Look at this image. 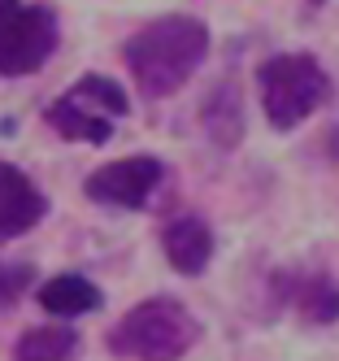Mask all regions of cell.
<instances>
[{
	"mask_svg": "<svg viewBox=\"0 0 339 361\" xmlns=\"http://www.w3.org/2000/svg\"><path fill=\"white\" fill-rule=\"evenodd\" d=\"M209 57V27L192 13L152 18L144 31L122 44V61L135 79V92L148 100H166L183 92Z\"/></svg>",
	"mask_w": 339,
	"mask_h": 361,
	"instance_id": "cell-1",
	"label": "cell"
},
{
	"mask_svg": "<svg viewBox=\"0 0 339 361\" xmlns=\"http://www.w3.org/2000/svg\"><path fill=\"white\" fill-rule=\"evenodd\" d=\"M104 344L122 361H183L200 344V322L178 296H148L113 322Z\"/></svg>",
	"mask_w": 339,
	"mask_h": 361,
	"instance_id": "cell-2",
	"label": "cell"
},
{
	"mask_svg": "<svg viewBox=\"0 0 339 361\" xmlns=\"http://www.w3.org/2000/svg\"><path fill=\"white\" fill-rule=\"evenodd\" d=\"M257 100L270 131L287 135L331 100V74L313 53H274L257 66Z\"/></svg>",
	"mask_w": 339,
	"mask_h": 361,
	"instance_id": "cell-3",
	"label": "cell"
},
{
	"mask_svg": "<svg viewBox=\"0 0 339 361\" xmlns=\"http://www.w3.org/2000/svg\"><path fill=\"white\" fill-rule=\"evenodd\" d=\"M61 48V22L48 5L0 0V79L39 74Z\"/></svg>",
	"mask_w": 339,
	"mask_h": 361,
	"instance_id": "cell-4",
	"label": "cell"
},
{
	"mask_svg": "<svg viewBox=\"0 0 339 361\" xmlns=\"http://www.w3.org/2000/svg\"><path fill=\"white\" fill-rule=\"evenodd\" d=\"M161 183H166V161L140 152V157H118L92 170L83 178V196L92 204H104V209H148V200Z\"/></svg>",
	"mask_w": 339,
	"mask_h": 361,
	"instance_id": "cell-5",
	"label": "cell"
},
{
	"mask_svg": "<svg viewBox=\"0 0 339 361\" xmlns=\"http://www.w3.org/2000/svg\"><path fill=\"white\" fill-rule=\"evenodd\" d=\"M48 214V196L22 166L0 161V244L35 231Z\"/></svg>",
	"mask_w": 339,
	"mask_h": 361,
	"instance_id": "cell-6",
	"label": "cell"
},
{
	"mask_svg": "<svg viewBox=\"0 0 339 361\" xmlns=\"http://www.w3.org/2000/svg\"><path fill=\"white\" fill-rule=\"evenodd\" d=\"M161 248H166V262H170L178 274L196 279V274L209 270V262H214L218 240H214V226H209L204 218L178 214V218L161 231Z\"/></svg>",
	"mask_w": 339,
	"mask_h": 361,
	"instance_id": "cell-7",
	"label": "cell"
},
{
	"mask_svg": "<svg viewBox=\"0 0 339 361\" xmlns=\"http://www.w3.org/2000/svg\"><path fill=\"white\" fill-rule=\"evenodd\" d=\"M283 296L296 314L313 326L339 322V283L326 270H309V274H287L283 279Z\"/></svg>",
	"mask_w": 339,
	"mask_h": 361,
	"instance_id": "cell-8",
	"label": "cell"
},
{
	"mask_svg": "<svg viewBox=\"0 0 339 361\" xmlns=\"http://www.w3.org/2000/svg\"><path fill=\"white\" fill-rule=\"evenodd\" d=\"M39 305L48 309L52 318L70 322V318H83V314H92V309H100L104 305V292L96 288L87 274L66 270V274H52L44 288H39Z\"/></svg>",
	"mask_w": 339,
	"mask_h": 361,
	"instance_id": "cell-9",
	"label": "cell"
},
{
	"mask_svg": "<svg viewBox=\"0 0 339 361\" xmlns=\"http://www.w3.org/2000/svg\"><path fill=\"white\" fill-rule=\"evenodd\" d=\"M44 122H48L61 140H74V144H96V148H100V144L113 140V122L100 118V114H92V109H83V105H74L66 92L44 105Z\"/></svg>",
	"mask_w": 339,
	"mask_h": 361,
	"instance_id": "cell-10",
	"label": "cell"
},
{
	"mask_svg": "<svg viewBox=\"0 0 339 361\" xmlns=\"http://www.w3.org/2000/svg\"><path fill=\"white\" fill-rule=\"evenodd\" d=\"M200 122L204 131L214 135L218 148H235L244 140V105H240V83L235 79H222L214 92H209L204 109H200Z\"/></svg>",
	"mask_w": 339,
	"mask_h": 361,
	"instance_id": "cell-11",
	"label": "cell"
},
{
	"mask_svg": "<svg viewBox=\"0 0 339 361\" xmlns=\"http://www.w3.org/2000/svg\"><path fill=\"white\" fill-rule=\"evenodd\" d=\"M83 340H78L74 326H31L18 335L13 344V361H74Z\"/></svg>",
	"mask_w": 339,
	"mask_h": 361,
	"instance_id": "cell-12",
	"label": "cell"
},
{
	"mask_svg": "<svg viewBox=\"0 0 339 361\" xmlns=\"http://www.w3.org/2000/svg\"><path fill=\"white\" fill-rule=\"evenodd\" d=\"M66 96L74 100V105H83V109H92V114H100V118H109V122H118V118L130 114L126 87L113 83L109 74H83V79H74V87H70Z\"/></svg>",
	"mask_w": 339,
	"mask_h": 361,
	"instance_id": "cell-13",
	"label": "cell"
},
{
	"mask_svg": "<svg viewBox=\"0 0 339 361\" xmlns=\"http://www.w3.org/2000/svg\"><path fill=\"white\" fill-rule=\"evenodd\" d=\"M35 283V266L31 262H0V314L13 309Z\"/></svg>",
	"mask_w": 339,
	"mask_h": 361,
	"instance_id": "cell-14",
	"label": "cell"
},
{
	"mask_svg": "<svg viewBox=\"0 0 339 361\" xmlns=\"http://www.w3.org/2000/svg\"><path fill=\"white\" fill-rule=\"evenodd\" d=\"M309 5H313V9H322V5H326V0H309Z\"/></svg>",
	"mask_w": 339,
	"mask_h": 361,
	"instance_id": "cell-15",
	"label": "cell"
}]
</instances>
